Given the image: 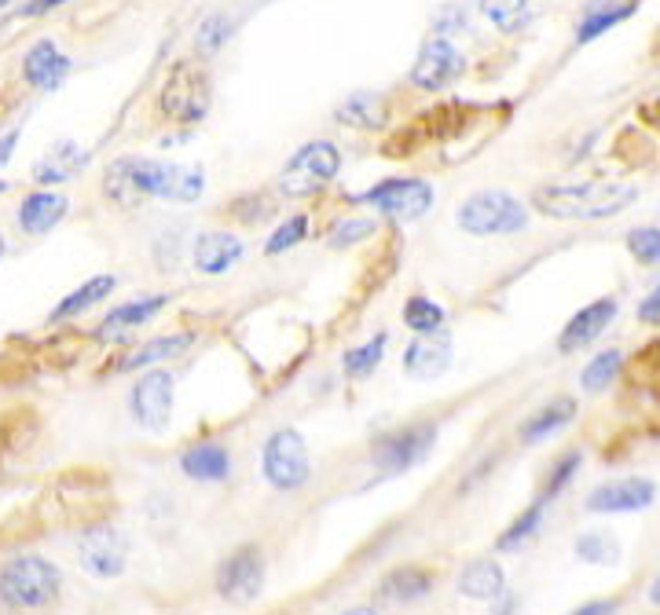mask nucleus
<instances>
[{"label":"nucleus","instance_id":"obj_1","mask_svg":"<svg viewBox=\"0 0 660 615\" xmlns=\"http://www.w3.org/2000/svg\"><path fill=\"white\" fill-rule=\"evenodd\" d=\"M104 191L121 209H136L143 198L199 202L206 191V173L199 165L158 162V158H118L107 169Z\"/></svg>","mask_w":660,"mask_h":615},{"label":"nucleus","instance_id":"obj_2","mask_svg":"<svg viewBox=\"0 0 660 615\" xmlns=\"http://www.w3.org/2000/svg\"><path fill=\"white\" fill-rule=\"evenodd\" d=\"M639 202L635 184H613V180H584V184H551L532 195V205L554 220H606Z\"/></svg>","mask_w":660,"mask_h":615},{"label":"nucleus","instance_id":"obj_3","mask_svg":"<svg viewBox=\"0 0 660 615\" xmlns=\"http://www.w3.org/2000/svg\"><path fill=\"white\" fill-rule=\"evenodd\" d=\"M462 231H470L477 238H492V235H518L529 227V209L525 202L514 198L510 191H477L470 195L459 213H455Z\"/></svg>","mask_w":660,"mask_h":615},{"label":"nucleus","instance_id":"obj_4","mask_svg":"<svg viewBox=\"0 0 660 615\" xmlns=\"http://www.w3.org/2000/svg\"><path fill=\"white\" fill-rule=\"evenodd\" d=\"M60 568L44 557H11L0 568V601L11 608H44L60 594Z\"/></svg>","mask_w":660,"mask_h":615},{"label":"nucleus","instance_id":"obj_5","mask_svg":"<svg viewBox=\"0 0 660 615\" xmlns=\"http://www.w3.org/2000/svg\"><path fill=\"white\" fill-rule=\"evenodd\" d=\"M158 102H162V110L173 121L199 125L210 114V102H213V88H210L206 71L195 63H188V60L173 63V71H169V77H166Z\"/></svg>","mask_w":660,"mask_h":615},{"label":"nucleus","instance_id":"obj_6","mask_svg":"<svg viewBox=\"0 0 660 615\" xmlns=\"http://www.w3.org/2000/svg\"><path fill=\"white\" fill-rule=\"evenodd\" d=\"M341 173V151L330 140L305 143L279 173V191L290 198H309Z\"/></svg>","mask_w":660,"mask_h":615},{"label":"nucleus","instance_id":"obj_7","mask_svg":"<svg viewBox=\"0 0 660 615\" xmlns=\"http://www.w3.org/2000/svg\"><path fill=\"white\" fill-rule=\"evenodd\" d=\"M260 470H265V481L276 487V492H298V487L309 484L312 462H309V447H305V436L298 429H276L265 440V454H260Z\"/></svg>","mask_w":660,"mask_h":615},{"label":"nucleus","instance_id":"obj_8","mask_svg":"<svg viewBox=\"0 0 660 615\" xmlns=\"http://www.w3.org/2000/svg\"><path fill=\"white\" fill-rule=\"evenodd\" d=\"M434 184L415 176H396V180H382L371 191H363L360 202H368L374 213L390 216V220H418L423 213H429L434 205Z\"/></svg>","mask_w":660,"mask_h":615},{"label":"nucleus","instance_id":"obj_9","mask_svg":"<svg viewBox=\"0 0 660 615\" xmlns=\"http://www.w3.org/2000/svg\"><path fill=\"white\" fill-rule=\"evenodd\" d=\"M434 443H437V425H429V421H423V425H404L374 443L371 462L390 476L407 473L412 465H418L434 451Z\"/></svg>","mask_w":660,"mask_h":615},{"label":"nucleus","instance_id":"obj_10","mask_svg":"<svg viewBox=\"0 0 660 615\" xmlns=\"http://www.w3.org/2000/svg\"><path fill=\"white\" fill-rule=\"evenodd\" d=\"M265 590V553L257 546H238L217 568V594L232 605H249Z\"/></svg>","mask_w":660,"mask_h":615},{"label":"nucleus","instance_id":"obj_11","mask_svg":"<svg viewBox=\"0 0 660 615\" xmlns=\"http://www.w3.org/2000/svg\"><path fill=\"white\" fill-rule=\"evenodd\" d=\"M77 561L88 575L114 579L125 572V561H129V539L110 524H93L77 539Z\"/></svg>","mask_w":660,"mask_h":615},{"label":"nucleus","instance_id":"obj_12","mask_svg":"<svg viewBox=\"0 0 660 615\" xmlns=\"http://www.w3.org/2000/svg\"><path fill=\"white\" fill-rule=\"evenodd\" d=\"M462 71H466L462 52L448 37H429L418 48V60L412 66V85L423 88V93H440L451 82H459Z\"/></svg>","mask_w":660,"mask_h":615},{"label":"nucleus","instance_id":"obj_13","mask_svg":"<svg viewBox=\"0 0 660 615\" xmlns=\"http://www.w3.org/2000/svg\"><path fill=\"white\" fill-rule=\"evenodd\" d=\"M129 407H132V418L140 421L143 429L162 432L169 425V418H173V374L158 367L147 370L143 378L132 385Z\"/></svg>","mask_w":660,"mask_h":615},{"label":"nucleus","instance_id":"obj_14","mask_svg":"<svg viewBox=\"0 0 660 615\" xmlns=\"http://www.w3.org/2000/svg\"><path fill=\"white\" fill-rule=\"evenodd\" d=\"M653 498H657L653 481H646V476H624V481L598 484L595 492L587 495V509L590 512H639L646 506H653Z\"/></svg>","mask_w":660,"mask_h":615},{"label":"nucleus","instance_id":"obj_15","mask_svg":"<svg viewBox=\"0 0 660 615\" xmlns=\"http://www.w3.org/2000/svg\"><path fill=\"white\" fill-rule=\"evenodd\" d=\"M617 312H620L617 298H602V301H590L587 308H579V312L565 323L562 337H557V352L587 348L590 341H598L602 334H606L609 323L617 319Z\"/></svg>","mask_w":660,"mask_h":615},{"label":"nucleus","instance_id":"obj_16","mask_svg":"<svg viewBox=\"0 0 660 615\" xmlns=\"http://www.w3.org/2000/svg\"><path fill=\"white\" fill-rule=\"evenodd\" d=\"M448 367H451V334L448 330L423 334L404 348V374L415 381H434Z\"/></svg>","mask_w":660,"mask_h":615},{"label":"nucleus","instance_id":"obj_17","mask_svg":"<svg viewBox=\"0 0 660 615\" xmlns=\"http://www.w3.org/2000/svg\"><path fill=\"white\" fill-rule=\"evenodd\" d=\"M434 583H437V575L423 564L393 568V572L379 583V601H385V605H412V601L426 597L429 590H434Z\"/></svg>","mask_w":660,"mask_h":615},{"label":"nucleus","instance_id":"obj_18","mask_svg":"<svg viewBox=\"0 0 660 615\" xmlns=\"http://www.w3.org/2000/svg\"><path fill=\"white\" fill-rule=\"evenodd\" d=\"M180 470H184V476H191V481L217 484L232 476V454H227V447H221V443L202 440V443H191V447L180 454Z\"/></svg>","mask_w":660,"mask_h":615},{"label":"nucleus","instance_id":"obj_19","mask_svg":"<svg viewBox=\"0 0 660 615\" xmlns=\"http://www.w3.org/2000/svg\"><path fill=\"white\" fill-rule=\"evenodd\" d=\"M66 209H71V202L60 191H33L30 198H22L15 220L26 235H49L66 216Z\"/></svg>","mask_w":660,"mask_h":615},{"label":"nucleus","instance_id":"obj_20","mask_svg":"<svg viewBox=\"0 0 660 615\" xmlns=\"http://www.w3.org/2000/svg\"><path fill=\"white\" fill-rule=\"evenodd\" d=\"M246 246L227 231H206L195 238V268L202 276H224L227 268H235L243 260Z\"/></svg>","mask_w":660,"mask_h":615},{"label":"nucleus","instance_id":"obj_21","mask_svg":"<svg viewBox=\"0 0 660 615\" xmlns=\"http://www.w3.org/2000/svg\"><path fill=\"white\" fill-rule=\"evenodd\" d=\"M66 74H71V60L52 41H38L22 60V77L30 88H55Z\"/></svg>","mask_w":660,"mask_h":615},{"label":"nucleus","instance_id":"obj_22","mask_svg":"<svg viewBox=\"0 0 660 615\" xmlns=\"http://www.w3.org/2000/svg\"><path fill=\"white\" fill-rule=\"evenodd\" d=\"M169 304L166 293H155V298H136V301H125L118 304L114 312L99 323V337H121V334H132V330L147 326L151 319L162 312Z\"/></svg>","mask_w":660,"mask_h":615},{"label":"nucleus","instance_id":"obj_23","mask_svg":"<svg viewBox=\"0 0 660 615\" xmlns=\"http://www.w3.org/2000/svg\"><path fill=\"white\" fill-rule=\"evenodd\" d=\"M635 8H639V0H590L584 19H579V26H576V41L587 44V41L602 37L606 30L620 26L624 19H631Z\"/></svg>","mask_w":660,"mask_h":615},{"label":"nucleus","instance_id":"obj_24","mask_svg":"<svg viewBox=\"0 0 660 615\" xmlns=\"http://www.w3.org/2000/svg\"><path fill=\"white\" fill-rule=\"evenodd\" d=\"M459 594L470 601H499L507 594V575L503 564L485 557V561L466 564V572L459 575Z\"/></svg>","mask_w":660,"mask_h":615},{"label":"nucleus","instance_id":"obj_25","mask_svg":"<svg viewBox=\"0 0 660 615\" xmlns=\"http://www.w3.org/2000/svg\"><path fill=\"white\" fill-rule=\"evenodd\" d=\"M85 162H88V154L82 147L71 140H60L49 154H44V162L33 169V180H38V184H63V180L82 173Z\"/></svg>","mask_w":660,"mask_h":615},{"label":"nucleus","instance_id":"obj_26","mask_svg":"<svg viewBox=\"0 0 660 615\" xmlns=\"http://www.w3.org/2000/svg\"><path fill=\"white\" fill-rule=\"evenodd\" d=\"M191 334H169V337H155V341H147V345L140 348H132L129 356L114 363V370L125 374V370H140V367H158V363H166V359H177L180 352H184L191 345Z\"/></svg>","mask_w":660,"mask_h":615},{"label":"nucleus","instance_id":"obj_27","mask_svg":"<svg viewBox=\"0 0 660 615\" xmlns=\"http://www.w3.org/2000/svg\"><path fill=\"white\" fill-rule=\"evenodd\" d=\"M576 414V400H568V396H557L547 407H540L536 414H532L525 425H521V440L525 443H543L551 440L557 429H565L568 421Z\"/></svg>","mask_w":660,"mask_h":615},{"label":"nucleus","instance_id":"obj_28","mask_svg":"<svg viewBox=\"0 0 660 615\" xmlns=\"http://www.w3.org/2000/svg\"><path fill=\"white\" fill-rule=\"evenodd\" d=\"M334 118L341 125H352V129H382L385 118H390V107H385V99L382 96H371V93H356V96H349L341 107L334 110Z\"/></svg>","mask_w":660,"mask_h":615},{"label":"nucleus","instance_id":"obj_29","mask_svg":"<svg viewBox=\"0 0 660 615\" xmlns=\"http://www.w3.org/2000/svg\"><path fill=\"white\" fill-rule=\"evenodd\" d=\"M114 287H118V279L114 276H96V279H88L82 290H74V293H66V298L55 304V312H52V323H60V319H74V315H82L88 312L93 304L99 301H107Z\"/></svg>","mask_w":660,"mask_h":615},{"label":"nucleus","instance_id":"obj_30","mask_svg":"<svg viewBox=\"0 0 660 615\" xmlns=\"http://www.w3.org/2000/svg\"><path fill=\"white\" fill-rule=\"evenodd\" d=\"M481 15L492 22L499 33H518L525 30L532 8L529 0H481Z\"/></svg>","mask_w":660,"mask_h":615},{"label":"nucleus","instance_id":"obj_31","mask_svg":"<svg viewBox=\"0 0 660 615\" xmlns=\"http://www.w3.org/2000/svg\"><path fill=\"white\" fill-rule=\"evenodd\" d=\"M624 367V356L617 348H609V352H598L595 359L587 363L584 374H579V385H584V392H606L613 381H617V374Z\"/></svg>","mask_w":660,"mask_h":615},{"label":"nucleus","instance_id":"obj_32","mask_svg":"<svg viewBox=\"0 0 660 615\" xmlns=\"http://www.w3.org/2000/svg\"><path fill=\"white\" fill-rule=\"evenodd\" d=\"M404 323H407V330H415L418 337L437 334V330H444V308L434 298L415 293V298L404 301Z\"/></svg>","mask_w":660,"mask_h":615},{"label":"nucleus","instance_id":"obj_33","mask_svg":"<svg viewBox=\"0 0 660 615\" xmlns=\"http://www.w3.org/2000/svg\"><path fill=\"white\" fill-rule=\"evenodd\" d=\"M576 557L579 561H587V564H598V568H613L620 561V546H617V539L613 535H606V531H584L576 539Z\"/></svg>","mask_w":660,"mask_h":615},{"label":"nucleus","instance_id":"obj_34","mask_svg":"<svg viewBox=\"0 0 660 615\" xmlns=\"http://www.w3.org/2000/svg\"><path fill=\"white\" fill-rule=\"evenodd\" d=\"M385 345H390V334H379V337H371L368 345L349 348L345 356H341V370H345L349 378H368V374L382 363Z\"/></svg>","mask_w":660,"mask_h":615},{"label":"nucleus","instance_id":"obj_35","mask_svg":"<svg viewBox=\"0 0 660 615\" xmlns=\"http://www.w3.org/2000/svg\"><path fill=\"white\" fill-rule=\"evenodd\" d=\"M543 509H547V503H543V498H536V503H532L514 524H510L503 535H499V550H514V546L532 539V535L540 531V524H543Z\"/></svg>","mask_w":660,"mask_h":615},{"label":"nucleus","instance_id":"obj_36","mask_svg":"<svg viewBox=\"0 0 660 615\" xmlns=\"http://www.w3.org/2000/svg\"><path fill=\"white\" fill-rule=\"evenodd\" d=\"M305 235H309V216H305V213H294V216H287V220H283V224L276 227V231H272L265 253H268V257L287 253V249H294V246L305 242Z\"/></svg>","mask_w":660,"mask_h":615},{"label":"nucleus","instance_id":"obj_37","mask_svg":"<svg viewBox=\"0 0 660 615\" xmlns=\"http://www.w3.org/2000/svg\"><path fill=\"white\" fill-rule=\"evenodd\" d=\"M374 231H379V220H374V216H345V220H338L330 227L327 238L334 249H345V246L363 242V238H371Z\"/></svg>","mask_w":660,"mask_h":615},{"label":"nucleus","instance_id":"obj_38","mask_svg":"<svg viewBox=\"0 0 660 615\" xmlns=\"http://www.w3.org/2000/svg\"><path fill=\"white\" fill-rule=\"evenodd\" d=\"M579 462H584V454L579 451H568V454H562L554 465H551V473H547V481H543V487H540V498L543 503H551V498H557L568 487V481L576 476V470H579Z\"/></svg>","mask_w":660,"mask_h":615},{"label":"nucleus","instance_id":"obj_39","mask_svg":"<svg viewBox=\"0 0 660 615\" xmlns=\"http://www.w3.org/2000/svg\"><path fill=\"white\" fill-rule=\"evenodd\" d=\"M227 37H232V22H227V15H210V19H202L199 30H195L199 52H206V55H213L217 48H224Z\"/></svg>","mask_w":660,"mask_h":615},{"label":"nucleus","instance_id":"obj_40","mask_svg":"<svg viewBox=\"0 0 660 615\" xmlns=\"http://www.w3.org/2000/svg\"><path fill=\"white\" fill-rule=\"evenodd\" d=\"M628 249L639 265H660V227H635L628 235Z\"/></svg>","mask_w":660,"mask_h":615},{"label":"nucleus","instance_id":"obj_41","mask_svg":"<svg viewBox=\"0 0 660 615\" xmlns=\"http://www.w3.org/2000/svg\"><path fill=\"white\" fill-rule=\"evenodd\" d=\"M227 213L243 224H260L276 213V202H272L268 195H243V198H235L232 205H227Z\"/></svg>","mask_w":660,"mask_h":615},{"label":"nucleus","instance_id":"obj_42","mask_svg":"<svg viewBox=\"0 0 660 615\" xmlns=\"http://www.w3.org/2000/svg\"><path fill=\"white\" fill-rule=\"evenodd\" d=\"M639 319H642L646 326H660V287L639 304Z\"/></svg>","mask_w":660,"mask_h":615},{"label":"nucleus","instance_id":"obj_43","mask_svg":"<svg viewBox=\"0 0 660 615\" xmlns=\"http://www.w3.org/2000/svg\"><path fill=\"white\" fill-rule=\"evenodd\" d=\"M60 4H66V0H30V4L22 8V19L44 15V11H52V8H60Z\"/></svg>","mask_w":660,"mask_h":615},{"label":"nucleus","instance_id":"obj_44","mask_svg":"<svg viewBox=\"0 0 660 615\" xmlns=\"http://www.w3.org/2000/svg\"><path fill=\"white\" fill-rule=\"evenodd\" d=\"M613 612H617V605H613V601H590V605L576 608L573 615H613Z\"/></svg>","mask_w":660,"mask_h":615},{"label":"nucleus","instance_id":"obj_45","mask_svg":"<svg viewBox=\"0 0 660 615\" xmlns=\"http://www.w3.org/2000/svg\"><path fill=\"white\" fill-rule=\"evenodd\" d=\"M15 143H19V129H11V132L0 136V165H4L8 158H11V151H15Z\"/></svg>","mask_w":660,"mask_h":615},{"label":"nucleus","instance_id":"obj_46","mask_svg":"<svg viewBox=\"0 0 660 615\" xmlns=\"http://www.w3.org/2000/svg\"><path fill=\"white\" fill-rule=\"evenodd\" d=\"M642 121H650L653 129H660V102H646V107H642Z\"/></svg>","mask_w":660,"mask_h":615},{"label":"nucleus","instance_id":"obj_47","mask_svg":"<svg viewBox=\"0 0 660 615\" xmlns=\"http://www.w3.org/2000/svg\"><path fill=\"white\" fill-rule=\"evenodd\" d=\"M650 601H653V605L660 608V575L653 579V586H650Z\"/></svg>","mask_w":660,"mask_h":615},{"label":"nucleus","instance_id":"obj_48","mask_svg":"<svg viewBox=\"0 0 660 615\" xmlns=\"http://www.w3.org/2000/svg\"><path fill=\"white\" fill-rule=\"evenodd\" d=\"M341 615H379L371 605H360V608H349V612H341Z\"/></svg>","mask_w":660,"mask_h":615},{"label":"nucleus","instance_id":"obj_49","mask_svg":"<svg viewBox=\"0 0 660 615\" xmlns=\"http://www.w3.org/2000/svg\"><path fill=\"white\" fill-rule=\"evenodd\" d=\"M4 191H8V184H4V180H0V195H4Z\"/></svg>","mask_w":660,"mask_h":615},{"label":"nucleus","instance_id":"obj_50","mask_svg":"<svg viewBox=\"0 0 660 615\" xmlns=\"http://www.w3.org/2000/svg\"><path fill=\"white\" fill-rule=\"evenodd\" d=\"M0 257H4V238H0Z\"/></svg>","mask_w":660,"mask_h":615},{"label":"nucleus","instance_id":"obj_51","mask_svg":"<svg viewBox=\"0 0 660 615\" xmlns=\"http://www.w3.org/2000/svg\"><path fill=\"white\" fill-rule=\"evenodd\" d=\"M4 4H11V0H0V8H4Z\"/></svg>","mask_w":660,"mask_h":615}]
</instances>
